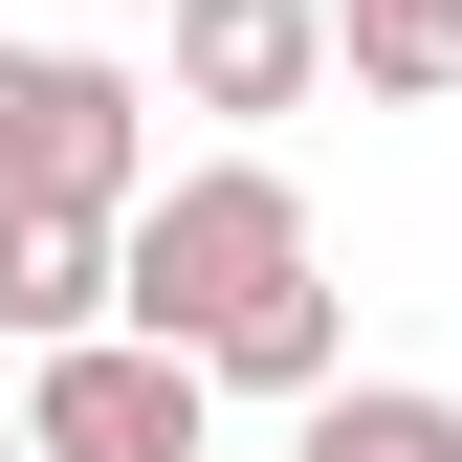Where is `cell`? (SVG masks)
Listing matches in <instances>:
<instances>
[{
	"label": "cell",
	"mask_w": 462,
	"mask_h": 462,
	"mask_svg": "<svg viewBox=\"0 0 462 462\" xmlns=\"http://www.w3.org/2000/svg\"><path fill=\"white\" fill-rule=\"evenodd\" d=\"M0 199L133 220V199H154V88L110 67V44H0Z\"/></svg>",
	"instance_id": "cell-2"
},
{
	"label": "cell",
	"mask_w": 462,
	"mask_h": 462,
	"mask_svg": "<svg viewBox=\"0 0 462 462\" xmlns=\"http://www.w3.org/2000/svg\"><path fill=\"white\" fill-rule=\"evenodd\" d=\"M0 462H44V440H23V419H0Z\"/></svg>",
	"instance_id": "cell-8"
},
{
	"label": "cell",
	"mask_w": 462,
	"mask_h": 462,
	"mask_svg": "<svg viewBox=\"0 0 462 462\" xmlns=\"http://www.w3.org/2000/svg\"><path fill=\"white\" fill-rule=\"evenodd\" d=\"M330 67H353L374 110H440L462 88V0H330Z\"/></svg>",
	"instance_id": "cell-6"
},
{
	"label": "cell",
	"mask_w": 462,
	"mask_h": 462,
	"mask_svg": "<svg viewBox=\"0 0 462 462\" xmlns=\"http://www.w3.org/2000/svg\"><path fill=\"white\" fill-rule=\"evenodd\" d=\"M133 330H177L220 396H330V264H309V199L264 154H199V177L133 199Z\"/></svg>",
	"instance_id": "cell-1"
},
{
	"label": "cell",
	"mask_w": 462,
	"mask_h": 462,
	"mask_svg": "<svg viewBox=\"0 0 462 462\" xmlns=\"http://www.w3.org/2000/svg\"><path fill=\"white\" fill-rule=\"evenodd\" d=\"M199 353H177V330H67V353H23V440L44 462H220L199 440Z\"/></svg>",
	"instance_id": "cell-3"
},
{
	"label": "cell",
	"mask_w": 462,
	"mask_h": 462,
	"mask_svg": "<svg viewBox=\"0 0 462 462\" xmlns=\"http://www.w3.org/2000/svg\"><path fill=\"white\" fill-rule=\"evenodd\" d=\"M67 330H133V220L0 199V353H67Z\"/></svg>",
	"instance_id": "cell-4"
},
{
	"label": "cell",
	"mask_w": 462,
	"mask_h": 462,
	"mask_svg": "<svg viewBox=\"0 0 462 462\" xmlns=\"http://www.w3.org/2000/svg\"><path fill=\"white\" fill-rule=\"evenodd\" d=\"M330 0H177V110H309Z\"/></svg>",
	"instance_id": "cell-5"
},
{
	"label": "cell",
	"mask_w": 462,
	"mask_h": 462,
	"mask_svg": "<svg viewBox=\"0 0 462 462\" xmlns=\"http://www.w3.org/2000/svg\"><path fill=\"white\" fill-rule=\"evenodd\" d=\"M286 462H462V396H419V374H330Z\"/></svg>",
	"instance_id": "cell-7"
}]
</instances>
